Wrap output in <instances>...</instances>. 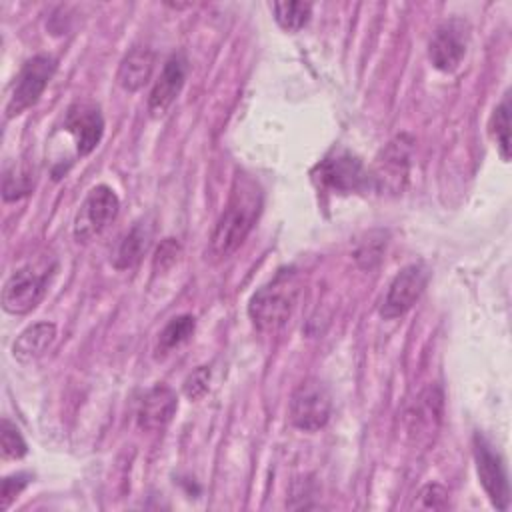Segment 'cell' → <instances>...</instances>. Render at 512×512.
<instances>
[{
    "label": "cell",
    "instance_id": "26",
    "mask_svg": "<svg viewBox=\"0 0 512 512\" xmlns=\"http://www.w3.org/2000/svg\"><path fill=\"white\" fill-rule=\"evenodd\" d=\"M28 482H30V474H26V472H18V474L6 476V478L2 480V508H4V510H6V508L12 504V500L28 486Z\"/></svg>",
    "mask_w": 512,
    "mask_h": 512
},
{
    "label": "cell",
    "instance_id": "12",
    "mask_svg": "<svg viewBox=\"0 0 512 512\" xmlns=\"http://www.w3.org/2000/svg\"><path fill=\"white\" fill-rule=\"evenodd\" d=\"M186 74H188L186 56L182 52L172 54L166 60L158 80L152 86L150 98H148V112L152 118H162L170 110V106L176 102V98L186 82Z\"/></svg>",
    "mask_w": 512,
    "mask_h": 512
},
{
    "label": "cell",
    "instance_id": "27",
    "mask_svg": "<svg viewBox=\"0 0 512 512\" xmlns=\"http://www.w3.org/2000/svg\"><path fill=\"white\" fill-rule=\"evenodd\" d=\"M178 250H180V246H178V242L174 240V238H166L160 246H158V250H156V256H154V270H164V268H168V266H172L174 262H176V258H178Z\"/></svg>",
    "mask_w": 512,
    "mask_h": 512
},
{
    "label": "cell",
    "instance_id": "11",
    "mask_svg": "<svg viewBox=\"0 0 512 512\" xmlns=\"http://www.w3.org/2000/svg\"><path fill=\"white\" fill-rule=\"evenodd\" d=\"M46 290V274L32 268L16 270L2 288V308L10 314H26L42 300Z\"/></svg>",
    "mask_w": 512,
    "mask_h": 512
},
{
    "label": "cell",
    "instance_id": "13",
    "mask_svg": "<svg viewBox=\"0 0 512 512\" xmlns=\"http://www.w3.org/2000/svg\"><path fill=\"white\" fill-rule=\"evenodd\" d=\"M64 130L74 136L78 156L90 154L104 132V120L98 106L86 102L72 104L64 118Z\"/></svg>",
    "mask_w": 512,
    "mask_h": 512
},
{
    "label": "cell",
    "instance_id": "20",
    "mask_svg": "<svg viewBox=\"0 0 512 512\" xmlns=\"http://www.w3.org/2000/svg\"><path fill=\"white\" fill-rule=\"evenodd\" d=\"M490 134L496 142V148L504 162L510 160V100L508 94L504 100L494 108V114L490 118Z\"/></svg>",
    "mask_w": 512,
    "mask_h": 512
},
{
    "label": "cell",
    "instance_id": "16",
    "mask_svg": "<svg viewBox=\"0 0 512 512\" xmlns=\"http://www.w3.org/2000/svg\"><path fill=\"white\" fill-rule=\"evenodd\" d=\"M54 338L56 326L52 322H36L18 334L12 344V354L18 362H32L52 346Z\"/></svg>",
    "mask_w": 512,
    "mask_h": 512
},
{
    "label": "cell",
    "instance_id": "14",
    "mask_svg": "<svg viewBox=\"0 0 512 512\" xmlns=\"http://www.w3.org/2000/svg\"><path fill=\"white\" fill-rule=\"evenodd\" d=\"M440 418H442V394L438 388H426L416 398L412 408L406 412V426H408L410 438L414 442L428 444L440 426Z\"/></svg>",
    "mask_w": 512,
    "mask_h": 512
},
{
    "label": "cell",
    "instance_id": "2",
    "mask_svg": "<svg viewBox=\"0 0 512 512\" xmlns=\"http://www.w3.org/2000/svg\"><path fill=\"white\" fill-rule=\"evenodd\" d=\"M300 284L294 272H280L268 284L258 288L248 304V316L256 328L274 332L282 328L296 306Z\"/></svg>",
    "mask_w": 512,
    "mask_h": 512
},
{
    "label": "cell",
    "instance_id": "25",
    "mask_svg": "<svg viewBox=\"0 0 512 512\" xmlns=\"http://www.w3.org/2000/svg\"><path fill=\"white\" fill-rule=\"evenodd\" d=\"M418 506L426 510H440L448 506V492L440 484H426L418 492Z\"/></svg>",
    "mask_w": 512,
    "mask_h": 512
},
{
    "label": "cell",
    "instance_id": "24",
    "mask_svg": "<svg viewBox=\"0 0 512 512\" xmlns=\"http://www.w3.org/2000/svg\"><path fill=\"white\" fill-rule=\"evenodd\" d=\"M210 384V370L206 366H198L194 372H190L184 380V394L190 400H200L208 392Z\"/></svg>",
    "mask_w": 512,
    "mask_h": 512
},
{
    "label": "cell",
    "instance_id": "17",
    "mask_svg": "<svg viewBox=\"0 0 512 512\" xmlns=\"http://www.w3.org/2000/svg\"><path fill=\"white\" fill-rule=\"evenodd\" d=\"M154 68V54L150 48L146 46H136L132 48L120 62L118 68V84L126 90V92H136L140 90Z\"/></svg>",
    "mask_w": 512,
    "mask_h": 512
},
{
    "label": "cell",
    "instance_id": "6",
    "mask_svg": "<svg viewBox=\"0 0 512 512\" xmlns=\"http://www.w3.org/2000/svg\"><path fill=\"white\" fill-rule=\"evenodd\" d=\"M410 152H412V138L406 134L396 136L386 144V148L378 154L372 172H368L370 182L380 192L398 194L404 190L410 170Z\"/></svg>",
    "mask_w": 512,
    "mask_h": 512
},
{
    "label": "cell",
    "instance_id": "18",
    "mask_svg": "<svg viewBox=\"0 0 512 512\" xmlns=\"http://www.w3.org/2000/svg\"><path fill=\"white\" fill-rule=\"evenodd\" d=\"M148 240H150V228L142 222H138L136 226H132V230L120 240L116 254H114V266L124 270V268H132L134 264H138V260L142 258V254L148 248Z\"/></svg>",
    "mask_w": 512,
    "mask_h": 512
},
{
    "label": "cell",
    "instance_id": "23",
    "mask_svg": "<svg viewBox=\"0 0 512 512\" xmlns=\"http://www.w3.org/2000/svg\"><path fill=\"white\" fill-rule=\"evenodd\" d=\"M0 448H2V456L10 458V460H18V458H22L28 452L26 440L22 438L20 430L8 418H2Z\"/></svg>",
    "mask_w": 512,
    "mask_h": 512
},
{
    "label": "cell",
    "instance_id": "21",
    "mask_svg": "<svg viewBox=\"0 0 512 512\" xmlns=\"http://www.w3.org/2000/svg\"><path fill=\"white\" fill-rule=\"evenodd\" d=\"M194 328H196V320L194 316L190 314H180L176 318H172L160 332V338H158V350L162 352H168L176 346H180L182 342H186L192 334H194Z\"/></svg>",
    "mask_w": 512,
    "mask_h": 512
},
{
    "label": "cell",
    "instance_id": "9",
    "mask_svg": "<svg viewBox=\"0 0 512 512\" xmlns=\"http://www.w3.org/2000/svg\"><path fill=\"white\" fill-rule=\"evenodd\" d=\"M426 284H428V270L424 264L404 266L388 286V292L380 306V316L386 320L404 316L418 302Z\"/></svg>",
    "mask_w": 512,
    "mask_h": 512
},
{
    "label": "cell",
    "instance_id": "8",
    "mask_svg": "<svg viewBox=\"0 0 512 512\" xmlns=\"http://www.w3.org/2000/svg\"><path fill=\"white\" fill-rule=\"evenodd\" d=\"M468 48V24L460 18L444 20L432 34L428 44V58L440 72H454Z\"/></svg>",
    "mask_w": 512,
    "mask_h": 512
},
{
    "label": "cell",
    "instance_id": "15",
    "mask_svg": "<svg viewBox=\"0 0 512 512\" xmlns=\"http://www.w3.org/2000/svg\"><path fill=\"white\" fill-rule=\"evenodd\" d=\"M176 410V392L166 384H156L142 396L136 410V422L142 430H162L172 422Z\"/></svg>",
    "mask_w": 512,
    "mask_h": 512
},
{
    "label": "cell",
    "instance_id": "19",
    "mask_svg": "<svg viewBox=\"0 0 512 512\" xmlns=\"http://www.w3.org/2000/svg\"><path fill=\"white\" fill-rule=\"evenodd\" d=\"M272 12L280 28H284L286 32H298L308 24L312 16V4L310 2H274Z\"/></svg>",
    "mask_w": 512,
    "mask_h": 512
},
{
    "label": "cell",
    "instance_id": "10",
    "mask_svg": "<svg viewBox=\"0 0 512 512\" xmlns=\"http://www.w3.org/2000/svg\"><path fill=\"white\" fill-rule=\"evenodd\" d=\"M316 174L324 186L342 194L362 190L364 186L370 184L368 172L364 170L362 162L348 152H340L330 158H324L316 166Z\"/></svg>",
    "mask_w": 512,
    "mask_h": 512
},
{
    "label": "cell",
    "instance_id": "22",
    "mask_svg": "<svg viewBox=\"0 0 512 512\" xmlns=\"http://www.w3.org/2000/svg\"><path fill=\"white\" fill-rule=\"evenodd\" d=\"M32 188V182H30V176L26 170L22 168H16L10 166L4 170V178H2V196L6 202H12V200H18L22 196H26Z\"/></svg>",
    "mask_w": 512,
    "mask_h": 512
},
{
    "label": "cell",
    "instance_id": "3",
    "mask_svg": "<svg viewBox=\"0 0 512 512\" xmlns=\"http://www.w3.org/2000/svg\"><path fill=\"white\" fill-rule=\"evenodd\" d=\"M54 72H56V60L48 54H38L26 60L12 82L6 108H4L6 116L12 118L16 114H22L32 104H36V100L52 80Z\"/></svg>",
    "mask_w": 512,
    "mask_h": 512
},
{
    "label": "cell",
    "instance_id": "1",
    "mask_svg": "<svg viewBox=\"0 0 512 512\" xmlns=\"http://www.w3.org/2000/svg\"><path fill=\"white\" fill-rule=\"evenodd\" d=\"M260 208L262 194L256 182L248 176H236L228 204L218 216L208 238V256L220 262L234 254L252 230Z\"/></svg>",
    "mask_w": 512,
    "mask_h": 512
},
{
    "label": "cell",
    "instance_id": "5",
    "mask_svg": "<svg viewBox=\"0 0 512 512\" xmlns=\"http://www.w3.org/2000/svg\"><path fill=\"white\" fill-rule=\"evenodd\" d=\"M118 210L120 200L116 192L106 184L94 186L80 204V210L76 212L74 238L78 242L94 240L112 224V220L118 216Z\"/></svg>",
    "mask_w": 512,
    "mask_h": 512
},
{
    "label": "cell",
    "instance_id": "4",
    "mask_svg": "<svg viewBox=\"0 0 512 512\" xmlns=\"http://www.w3.org/2000/svg\"><path fill=\"white\" fill-rule=\"evenodd\" d=\"M290 422L304 432H316L330 420V392L318 378H308L296 386L290 398Z\"/></svg>",
    "mask_w": 512,
    "mask_h": 512
},
{
    "label": "cell",
    "instance_id": "7",
    "mask_svg": "<svg viewBox=\"0 0 512 512\" xmlns=\"http://www.w3.org/2000/svg\"><path fill=\"white\" fill-rule=\"evenodd\" d=\"M474 462L480 484L488 494L490 502L498 510H506L510 504V484L506 466L500 452L494 450V446L482 434H474Z\"/></svg>",
    "mask_w": 512,
    "mask_h": 512
}]
</instances>
